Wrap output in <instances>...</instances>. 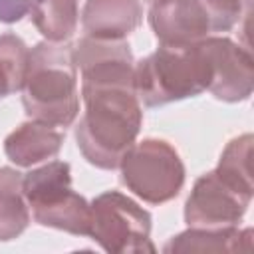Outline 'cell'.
Wrapping results in <instances>:
<instances>
[{
	"mask_svg": "<svg viewBox=\"0 0 254 254\" xmlns=\"http://www.w3.org/2000/svg\"><path fill=\"white\" fill-rule=\"evenodd\" d=\"M81 95L85 111L75 127L77 147L87 163L113 171L141 131V101L135 89H99Z\"/></svg>",
	"mask_w": 254,
	"mask_h": 254,
	"instance_id": "6da1fadb",
	"label": "cell"
},
{
	"mask_svg": "<svg viewBox=\"0 0 254 254\" xmlns=\"http://www.w3.org/2000/svg\"><path fill=\"white\" fill-rule=\"evenodd\" d=\"M22 103L30 119L64 129L75 121L79 89L73 46L46 40L30 50Z\"/></svg>",
	"mask_w": 254,
	"mask_h": 254,
	"instance_id": "7a4b0ae2",
	"label": "cell"
},
{
	"mask_svg": "<svg viewBox=\"0 0 254 254\" xmlns=\"http://www.w3.org/2000/svg\"><path fill=\"white\" fill-rule=\"evenodd\" d=\"M212 77L206 48L200 42L189 46H163L135 64V93L147 107L200 95Z\"/></svg>",
	"mask_w": 254,
	"mask_h": 254,
	"instance_id": "3957f363",
	"label": "cell"
},
{
	"mask_svg": "<svg viewBox=\"0 0 254 254\" xmlns=\"http://www.w3.org/2000/svg\"><path fill=\"white\" fill-rule=\"evenodd\" d=\"M24 196L34 220L75 236H89L91 204L71 189V169L65 161H50L24 175Z\"/></svg>",
	"mask_w": 254,
	"mask_h": 254,
	"instance_id": "277c9868",
	"label": "cell"
},
{
	"mask_svg": "<svg viewBox=\"0 0 254 254\" xmlns=\"http://www.w3.org/2000/svg\"><path fill=\"white\" fill-rule=\"evenodd\" d=\"M121 183L149 204L175 198L185 185V165L175 147L163 139L133 143L123 155Z\"/></svg>",
	"mask_w": 254,
	"mask_h": 254,
	"instance_id": "5b68a950",
	"label": "cell"
},
{
	"mask_svg": "<svg viewBox=\"0 0 254 254\" xmlns=\"http://www.w3.org/2000/svg\"><path fill=\"white\" fill-rule=\"evenodd\" d=\"M89 236L105 252H155L149 238L151 214L119 190H107L93 198Z\"/></svg>",
	"mask_w": 254,
	"mask_h": 254,
	"instance_id": "8992f818",
	"label": "cell"
},
{
	"mask_svg": "<svg viewBox=\"0 0 254 254\" xmlns=\"http://www.w3.org/2000/svg\"><path fill=\"white\" fill-rule=\"evenodd\" d=\"M81 73V93L99 89H135V60L125 40L81 38L73 46Z\"/></svg>",
	"mask_w": 254,
	"mask_h": 254,
	"instance_id": "52a82bcc",
	"label": "cell"
},
{
	"mask_svg": "<svg viewBox=\"0 0 254 254\" xmlns=\"http://www.w3.org/2000/svg\"><path fill=\"white\" fill-rule=\"evenodd\" d=\"M250 200L252 192L236 189L216 171H210L194 183L185 204V220L189 226L200 228L236 226L246 214Z\"/></svg>",
	"mask_w": 254,
	"mask_h": 254,
	"instance_id": "ba28073f",
	"label": "cell"
},
{
	"mask_svg": "<svg viewBox=\"0 0 254 254\" xmlns=\"http://www.w3.org/2000/svg\"><path fill=\"white\" fill-rule=\"evenodd\" d=\"M202 44L212 69L208 91L226 103L248 99L254 87V60L250 50L224 36H208Z\"/></svg>",
	"mask_w": 254,
	"mask_h": 254,
	"instance_id": "9c48e42d",
	"label": "cell"
},
{
	"mask_svg": "<svg viewBox=\"0 0 254 254\" xmlns=\"http://www.w3.org/2000/svg\"><path fill=\"white\" fill-rule=\"evenodd\" d=\"M149 24L163 46H189L212 34L210 16L202 0H155Z\"/></svg>",
	"mask_w": 254,
	"mask_h": 254,
	"instance_id": "30bf717a",
	"label": "cell"
},
{
	"mask_svg": "<svg viewBox=\"0 0 254 254\" xmlns=\"http://www.w3.org/2000/svg\"><path fill=\"white\" fill-rule=\"evenodd\" d=\"M141 20L139 0H87L81 12V28L95 40H123L139 28Z\"/></svg>",
	"mask_w": 254,
	"mask_h": 254,
	"instance_id": "8fae6325",
	"label": "cell"
},
{
	"mask_svg": "<svg viewBox=\"0 0 254 254\" xmlns=\"http://www.w3.org/2000/svg\"><path fill=\"white\" fill-rule=\"evenodd\" d=\"M64 139L65 133L60 127L32 119L16 127L4 139V153L18 167H34L54 159L60 153Z\"/></svg>",
	"mask_w": 254,
	"mask_h": 254,
	"instance_id": "7c38bea8",
	"label": "cell"
},
{
	"mask_svg": "<svg viewBox=\"0 0 254 254\" xmlns=\"http://www.w3.org/2000/svg\"><path fill=\"white\" fill-rule=\"evenodd\" d=\"M252 248V230L236 226L200 228L190 226L189 230L173 236L163 250L165 252H240Z\"/></svg>",
	"mask_w": 254,
	"mask_h": 254,
	"instance_id": "4fadbf2b",
	"label": "cell"
},
{
	"mask_svg": "<svg viewBox=\"0 0 254 254\" xmlns=\"http://www.w3.org/2000/svg\"><path fill=\"white\" fill-rule=\"evenodd\" d=\"M22 181L24 175L20 171L0 167V242L20 236L32 220Z\"/></svg>",
	"mask_w": 254,
	"mask_h": 254,
	"instance_id": "5bb4252c",
	"label": "cell"
},
{
	"mask_svg": "<svg viewBox=\"0 0 254 254\" xmlns=\"http://www.w3.org/2000/svg\"><path fill=\"white\" fill-rule=\"evenodd\" d=\"M30 20L48 42L64 44L77 30L79 0H40Z\"/></svg>",
	"mask_w": 254,
	"mask_h": 254,
	"instance_id": "9a60e30c",
	"label": "cell"
},
{
	"mask_svg": "<svg viewBox=\"0 0 254 254\" xmlns=\"http://www.w3.org/2000/svg\"><path fill=\"white\" fill-rule=\"evenodd\" d=\"M28 60L30 50L22 38L12 32L0 36V99L22 89Z\"/></svg>",
	"mask_w": 254,
	"mask_h": 254,
	"instance_id": "2e32d148",
	"label": "cell"
},
{
	"mask_svg": "<svg viewBox=\"0 0 254 254\" xmlns=\"http://www.w3.org/2000/svg\"><path fill=\"white\" fill-rule=\"evenodd\" d=\"M214 171L236 189L252 192V135L244 133L232 139L222 151Z\"/></svg>",
	"mask_w": 254,
	"mask_h": 254,
	"instance_id": "e0dca14e",
	"label": "cell"
},
{
	"mask_svg": "<svg viewBox=\"0 0 254 254\" xmlns=\"http://www.w3.org/2000/svg\"><path fill=\"white\" fill-rule=\"evenodd\" d=\"M210 22L212 32H228L242 18L250 16L252 0H202Z\"/></svg>",
	"mask_w": 254,
	"mask_h": 254,
	"instance_id": "ac0fdd59",
	"label": "cell"
},
{
	"mask_svg": "<svg viewBox=\"0 0 254 254\" xmlns=\"http://www.w3.org/2000/svg\"><path fill=\"white\" fill-rule=\"evenodd\" d=\"M40 0H0V22L14 24L20 22L24 16H30V12L38 6Z\"/></svg>",
	"mask_w": 254,
	"mask_h": 254,
	"instance_id": "d6986e66",
	"label": "cell"
},
{
	"mask_svg": "<svg viewBox=\"0 0 254 254\" xmlns=\"http://www.w3.org/2000/svg\"><path fill=\"white\" fill-rule=\"evenodd\" d=\"M145 2H151V4H153V2H155V0H145Z\"/></svg>",
	"mask_w": 254,
	"mask_h": 254,
	"instance_id": "ffe728a7",
	"label": "cell"
}]
</instances>
